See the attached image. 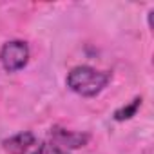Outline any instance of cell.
Returning <instances> with one entry per match:
<instances>
[{"instance_id": "6da1fadb", "label": "cell", "mask_w": 154, "mask_h": 154, "mask_svg": "<svg viewBox=\"0 0 154 154\" xmlns=\"http://www.w3.org/2000/svg\"><path fill=\"white\" fill-rule=\"evenodd\" d=\"M109 80H111V72L107 71H96L91 65H78L71 69L65 82L72 93L91 98L102 93L107 87Z\"/></svg>"}, {"instance_id": "7a4b0ae2", "label": "cell", "mask_w": 154, "mask_h": 154, "mask_svg": "<svg viewBox=\"0 0 154 154\" xmlns=\"http://www.w3.org/2000/svg\"><path fill=\"white\" fill-rule=\"evenodd\" d=\"M27 60H29V47L22 40L6 42L2 45V49H0V63L9 72L24 69Z\"/></svg>"}, {"instance_id": "3957f363", "label": "cell", "mask_w": 154, "mask_h": 154, "mask_svg": "<svg viewBox=\"0 0 154 154\" xmlns=\"http://www.w3.org/2000/svg\"><path fill=\"white\" fill-rule=\"evenodd\" d=\"M51 138L53 143H56L62 149H80L85 147L89 141V134L87 132H74V131H67L60 125H54L51 129Z\"/></svg>"}, {"instance_id": "277c9868", "label": "cell", "mask_w": 154, "mask_h": 154, "mask_svg": "<svg viewBox=\"0 0 154 154\" xmlns=\"http://www.w3.org/2000/svg\"><path fill=\"white\" fill-rule=\"evenodd\" d=\"M35 141H36L35 134L29 132V131H24V132H18L11 138L4 140L2 145H4V150L9 152V154H26L35 145Z\"/></svg>"}, {"instance_id": "5b68a950", "label": "cell", "mask_w": 154, "mask_h": 154, "mask_svg": "<svg viewBox=\"0 0 154 154\" xmlns=\"http://www.w3.org/2000/svg\"><path fill=\"white\" fill-rule=\"evenodd\" d=\"M140 105H141V98L138 96V98H134L131 103H127V105H123V107L116 109V111H114V114H112V118H114L116 122H125V120H131L132 116H136V112H138Z\"/></svg>"}, {"instance_id": "8992f818", "label": "cell", "mask_w": 154, "mask_h": 154, "mask_svg": "<svg viewBox=\"0 0 154 154\" xmlns=\"http://www.w3.org/2000/svg\"><path fill=\"white\" fill-rule=\"evenodd\" d=\"M33 154H69L65 149L58 147L56 143H51V141H42L38 145V149L33 152Z\"/></svg>"}]
</instances>
